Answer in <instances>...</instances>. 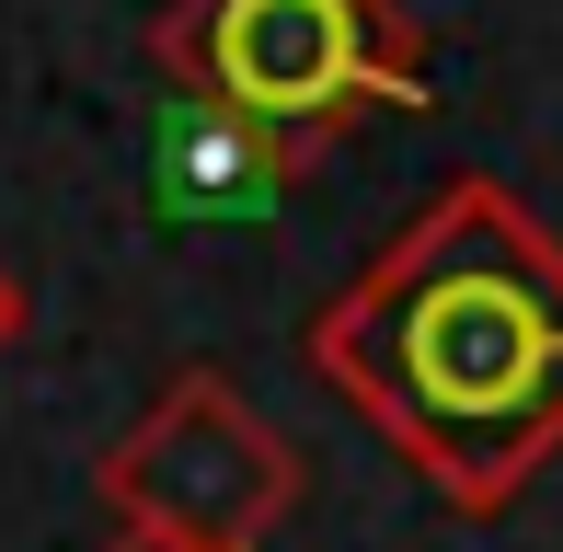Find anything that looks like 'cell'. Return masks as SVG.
Wrapping results in <instances>:
<instances>
[{
  "mask_svg": "<svg viewBox=\"0 0 563 552\" xmlns=\"http://www.w3.org/2000/svg\"><path fill=\"white\" fill-rule=\"evenodd\" d=\"M150 58L173 92H208L299 150L368 104H426V35L402 0H173L150 23Z\"/></svg>",
  "mask_w": 563,
  "mask_h": 552,
  "instance_id": "cell-2",
  "label": "cell"
},
{
  "mask_svg": "<svg viewBox=\"0 0 563 552\" xmlns=\"http://www.w3.org/2000/svg\"><path fill=\"white\" fill-rule=\"evenodd\" d=\"M299 162H311L299 139L253 128V115L208 104V92H173L162 128H150V208L173 231H242V219H265L299 185Z\"/></svg>",
  "mask_w": 563,
  "mask_h": 552,
  "instance_id": "cell-4",
  "label": "cell"
},
{
  "mask_svg": "<svg viewBox=\"0 0 563 552\" xmlns=\"http://www.w3.org/2000/svg\"><path fill=\"white\" fill-rule=\"evenodd\" d=\"M12 345H23V276L0 265V357H12Z\"/></svg>",
  "mask_w": 563,
  "mask_h": 552,
  "instance_id": "cell-5",
  "label": "cell"
},
{
  "mask_svg": "<svg viewBox=\"0 0 563 552\" xmlns=\"http://www.w3.org/2000/svg\"><path fill=\"white\" fill-rule=\"evenodd\" d=\"M104 507L162 552H265L299 507V461L219 368H173V391L104 449Z\"/></svg>",
  "mask_w": 563,
  "mask_h": 552,
  "instance_id": "cell-3",
  "label": "cell"
},
{
  "mask_svg": "<svg viewBox=\"0 0 563 552\" xmlns=\"http://www.w3.org/2000/svg\"><path fill=\"white\" fill-rule=\"evenodd\" d=\"M311 380L449 507H518L563 449V242L506 185L460 173L311 311Z\"/></svg>",
  "mask_w": 563,
  "mask_h": 552,
  "instance_id": "cell-1",
  "label": "cell"
},
{
  "mask_svg": "<svg viewBox=\"0 0 563 552\" xmlns=\"http://www.w3.org/2000/svg\"><path fill=\"white\" fill-rule=\"evenodd\" d=\"M115 552H162V541H126V530H115Z\"/></svg>",
  "mask_w": 563,
  "mask_h": 552,
  "instance_id": "cell-6",
  "label": "cell"
}]
</instances>
